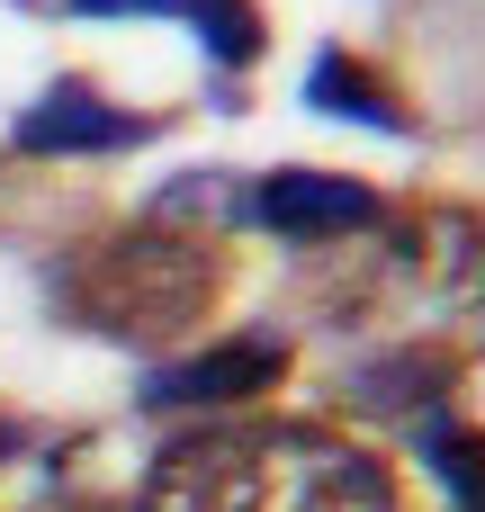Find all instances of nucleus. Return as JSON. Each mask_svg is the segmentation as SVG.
<instances>
[{"mask_svg":"<svg viewBox=\"0 0 485 512\" xmlns=\"http://www.w3.org/2000/svg\"><path fill=\"white\" fill-rule=\"evenodd\" d=\"M144 512H396L369 450L315 423H207L144 477Z\"/></svg>","mask_w":485,"mask_h":512,"instance_id":"1","label":"nucleus"},{"mask_svg":"<svg viewBox=\"0 0 485 512\" xmlns=\"http://www.w3.org/2000/svg\"><path fill=\"white\" fill-rule=\"evenodd\" d=\"M216 243L180 234L171 216L153 225H117V234H90L81 252L54 261V306L81 324V333H108V342H180L207 306H216Z\"/></svg>","mask_w":485,"mask_h":512,"instance_id":"2","label":"nucleus"},{"mask_svg":"<svg viewBox=\"0 0 485 512\" xmlns=\"http://www.w3.org/2000/svg\"><path fill=\"white\" fill-rule=\"evenodd\" d=\"M369 297L387 288L396 315H450V306H485V225L477 216H414L387 225L378 261H369Z\"/></svg>","mask_w":485,"mask_h":512,"instance_id":"3","label":"nucleus"},{"mask_svg":"<svg viewBox=\"0 0 485 512\" xmlns=\"http://www.w3.org/2000/svg\"><path fill=\"white\" fill-rule=\"evenodd\" d=\"M243 216L270 225V234H288V243H333V234L378 225V189L342 180V171H270V180H252Z\"/></svg>","mask_w":485,"mask_h":512,"instance_id":"4","label":"nucleus"},{"mask_svg":"<svg viewBox=\"0 0 485 512\" xmlns=\"http://www.w3.org/2000/svg\"><path fill=\"white\" fill-rule=\"evenodd\" d=\"M288 378V342L279 333H234V342H216V351H198V360H180V369H153L144 378V405H252L261 387H279Z\"/></svg>","mask_w":485,"mask_h":512,"instance_id":"5","label":"nucleus"},{"mask_svg":"<svg viewBox=\"0 0 485 512\" xmlns=\"http://www.w3.org/2000/svg\"><path fill=\"white\" fill-rule=\"evenodd\" d=\"M144 135H153V117L108 108V99H99V90H81V81L45 90V99L9 126V144H18V153H126V144H144Z\"/></svg>","mask_w":485,"mask_h":512,"instance_id":"6","label":"nucleus"},{"mask_svg":"<svg viewBox=\"0 0 485 512\" xmlns=\"http://www.w3.org/2000/svg\"><path fill=\"white\" fill-rule=\"evenodd\" d=\"M306 99H315L324 117H360V126H378V135H405V108H396V90H387L369 63H351V54H315V72H306Z\"/></svg>","mask_w":485,"mask_h":512,"instance_id":"7","label":"nucleus"},{"mask_svg":"<svg viewBox=\"0 0 485 512\" xmlns=\"http://www.w3.org/2000/svg\"><path fill=\"white\" fill-rule=\"evenodd\" d=\"M423 459H432V477H441L450 512H485V441L468 432V423L432 414V423H423Z\"/></svg>","mask_w":485,"mask_h":512,"instance_id":"8","label":"nucleus"},{"mask_svg":"<svg viewBox=\"0 0 485 512\" xmlns=\"http://www.w3.org/2000/svg\"><path fill=\"white\" fill-rule=\"evenodd\" d=\"M189 36H198L216 63H252V54H261V18H252V0H189Z\"/></svg>","mask_w":485,"mask_h":512,"instance_id":"9","label":"nucleus"}]
</instances>
